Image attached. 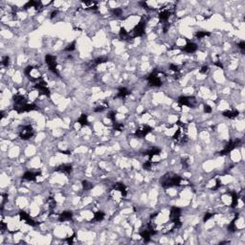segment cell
Masks as SVG:
<instances>
[{
    "mask_svg": "<svg viewBox=\"0 0 245 245\" xmlns=\"http://www.w3.org/2000/svg\"><path fill=\"white\" fill-rule=\"evenodd\" d=\"M19 137H20L22 140H29L30 138H32L34 136V128L31 124H27V125H24L20 128L19 130Z\"/></svg>",
    "mask_w": 245,
    "mask_h": 245,
    "instance_id": "7c38bea8",
    "label": "cell"
},
{
    "mask_svg": "<svg viewBox=\"0 0 245 245\" xmlns=\"http://www.w3.org/2000/svg\"><path fill=\"white\" fill-rule=\"evenodd\" d=\"M82 188L84 191H90L91 189H93V184L91 182H89L88 180H83L82 182Z\"/></svg>",
    "mask_w": 245,
    "mask_h": 245,
    "instance_id": "d590c367",
    "label": "cell"
},
{
    "mask_svg": "<svg viewBox=\"0 0 245 245\" xmlns=\"http://www.w3.org/2000/svg\"><path fill=\"white\" fill-rule=\"evenodd\" d=\"M215 182H216L215 185L213 188H212V190H213V191H216V190H218V189L221 187V181H220V179H216Z\"/></svg>",
    "mask_w": 245,
    "mask_h": 245,
    "instance_id": "7dc6e473",
    "label": "cell"
},
{
    "mask_svg": "<svg viewBox=\"0 0 245 245\" xmlns=\"http://www.w3.org/2000/svg\"><path fill=\"white\" fill-rule=\"evenodd\" d=\"M1 64L5 67H8L10 65V57L9 56H5L2 58V61H1Z\"/></svg>",
    "mask_w": 245,
    "mask_h": 245,
    "instance_id": "b9f144b4",
    "label": "cell"
},
{
    "mask_svg": "<svg viewBox=\"0 0 245 245\" xmlns=\"http://www.w3.org/2000/svg\"><path fill=\"white\" fill-rule=\"evenodd\" d=\"M78 123L81 124L82 127H86V125H89L87 115L86 114H82L81 116H79V118L78 119Z\"/></svg>",
    "mask_w": 245,
    "mask_h": 245,
    "instance_id": "f546056e",
    "label": "cell"
},
{
    "mask_svg": "<svg viewBox=\"0 0 245 245\" xmlns=\"http://www.w3.org/2000/svg\"><path fill=\"white\" fill-rule=\"evenodd\" d=\"M215 66H218V67H220L221 69H223V64L220 62V61H216L215 62Z\"/></svg>",
    "mask_w": 245,
    "mask_h": 245,
    "instance_id": "6f0895ef",
    "label": "cell"
},
{
    "mask_svg": "<svg viewBox=\"0 0 245 245\" xmlns=\"http://www.w3.org/2000/svg\"><path fill=\"white\" fill-rule=\"evenodd\" d=\"M237 47L240 48L242 52L244 51V49H245V41L244 40H241V41H240L237 43Z\"/></svg>",
    "mask_w": 245,
    "mask_h": 245,
    "instance_id": "f5cc1de1",
    "label": "cell"
},
{
    "mask_svg": "<svg viewBox=\"0 0 245 245\" xmlns=\"http://www.w3.org/2000/svg\"><path fill=\"white\" fill-rule=\"evenodd\" d=\"M181 164H182V167H183V168H185V169L189 168V166H190V163H189V158H187V157H184V158H182V159H181Z\"/></svg>",
    "mask_w": 245,
    "mask_h": 245,
    "instance_id": "f6af8a7d",
    "label": "cell"
},
{
    "mask_svg": "<svg viewBox=\"0 0 245 245\" xmlns=\"http://www.w3.org/2000/svg\"><path fill=\"white\" fill-rule=\"evenodd\" d=\"M232 196V203H231V208H236L238 204V198H240V194L236 191H231L229 193Z\"/></svg>",
    "mask_w": 245,
    "mask_h": 245,
    "instance_id": "f1b7e54d",
    "label": "cell"
},
{
    "mask_svg": "<svg viewBox=\"0 0 245 245\" xmlns=\"http://www.w3.org/2000/svg\"><path fill=\"white\" fill-rule=\"evenodd\" d=\"M238 217H240V215H238V214H236L235 217H234V219L232 220L229 224V226H228V230L229 232H231V233H234V232H236V221L238 219Z\"/></svg>",
    "mask_w": 245,
    "mask_h": 245,
    "instance_id": "4dcf8cb0",
    "label": "cell"
},
{
    "mask_svg": "<svg viewBox=\"0 0 245 245\" xmlns=\"http://www.w3.org/2000/svg\"><path fill=\"white\" fill-rule=\"evenodd\" d=\"M152 131V128L149 127L148 124H142L140 125L134 132V135L137 137V138H144L147 136L149 133Z\"/></svg>",
    "mask_w": 245,
    "mask_h": 245,
    "instance_id": "5bb4252c",
    "label": "cell"
},
{
    "mask_svg": "<svg viewBox=\"0 0 245 245\" xmlns=\"http://www.w3.org/2000/svg\"><path fill=\"white\" fill-rule=\"evenodd\" d=\"M12 100H14V103H15L14 105H22L26 103H28L27 98L24 97L21 94H16L14 97H12Z\"/></svg>",
    "mask_w": 245,
    "mask_h": 245,
    "instance_id": "603a6c76",
    "label": "cell"
},
{
    "mask_svg": "<svg viewBox=\"0 0 245 245\" xmlns=\"http://www.w3.org/2000/svg\"><path fill=\"white\" fill-rule=\"evenodd\" d=\"M105 217V214L102 211H98L94 214V217H93V220L97 221V222H101L104 219Z\"/></svg>",
    "mask_w": 245,
    "mask_h": 245,
    "instance_id": "1f68e13d",
    "label": "cell"
},
{
    "mask_svg": "<svg viewBox=\"0 0 245 245\" xmlns=\"http://www.w3.org/2000/svg\"><path fill=\"white\" fill-rule=\"evenodd\" d=\"M45 62L48 66V69L52 73H54V74L57 76L59 75L58 70V62H57V57L56 56L47 54L45 56Z\"/></svg>",
    "mask_w": 245,
    "mask_h": 245,
    "instance_id": "ba28073f",
    "label": "cell"
},
{
    "mask_svg": "<svg viewBox=\"0 0 245 245\" xmlns=\"http://www.w3.org/2000/svg\"><path fill=\"white\" fill-rule=\"evenodd\" d=\"M30 8H35L37 12H40L43 9V4L41 1H34V0H30L23 6L24 10H28Z\"/></svg>",
    "mask_w": 245,
    "mask_h": 245,
    "instance_id": "9a60e30c",
    "label": "cell"
},
{
    "mask_svg": "<svg viewBox=\"0 0 245 245\" xmlns=\"http://www.w3.org/2000/svg\"><path fill=\"white\" fill-rule=\"evenodd\" d=\"M157 234V229H156V225L152 222L151 220L147 224L145 229H143L140 232V236H142V238L144 240L145 242H149L150 238L152 236H154Z\"/></svg>",
    "mask_w": 245,
    "mask_h": 245,
    "instance_id": "5b68a950",
    "label": "cell"
},
{
    "mask_svg": "<svg viewBox=\"0 0 245 245\" xmlns=\"http://www.w3.org/2000/svg\"><path fill=\"white\" fill-rule=\"evenodd\" d=\"M176 124L179 125V128H178L175 131V133L173 134V140L177 145H184L189 140L188 134H187V124L182 123L181 121H177Z\"/></svg>",
    "mask_w": 245,
    "mask_h": 245,
    "instance_id": "7a4b0ae2",
    "label": "cell"
},
{
    "mask_svg": "<svg viewBox=\"0 0 245 245\" xmlns=\"http://www.w3.org/2000/svg\"><path fill=\"white\" fill-rule=\"evenodd\" d=\"M139 4H140L142 7L144 8V9H145V10H148V11H149V10H152L149 6L148 5V3L147 2H145V1H142V2H139Z\"/></svg>",
    "mask_w": 245,
    "mask_h": 245,
    "instance_id": "816d5d0a",
    "label": "cell"
},
{
    "mask_svg": "<svg viewBox=\"0 0 245 245\" xmlns=\"http://www.w3.org/2000/svg\"><path fill=\"white\" fill-rule=\"evenodd\" d=\"M240 144V139H236V140H231L227 143V145H225L224 149L219 152V155L220 156H224V155H227L229 154L231 151H233L238 145Z\"/></svg>",
    "mask_w": 245,
    "mask_h": 245,
    "instance_id": "4fadbf2b",
    "label": "cell"
},
{
    "mask_svg": "<svg viewBox=\"0 0 245 245\" xmlns=\"http://www.w3.org/2000/svg\"><path fill=\"white\" fill-rule=\"evenodd\" d=\"M58 11H57V10H56V11H54V12H51V16H50V18H51V19H53L54 17H56V16H57V15H58Z\"/></svg>",
    "mask_w": 245,
    "mask_h": 245,
    "instance_id": "9f6ffc18",
    "label": "cell"
},
{
    "mask_svg": "<svg viewBox=\"0 0 245 245\" xmlns=\"http://www.w3.org/2000/svg\"><path fill=\"white\" fill-rule=\"evenodd\" d=\"M128 95H130V91L127 88V87H120L118 89L116 98H120V99H124L125 97H128Z\"/></svg>",
    "mask_w": 245,
    "mask_h": 245,
    "instance_id": "83f0119b",
    "label": "cell"
},
{
    "mask_svg": "<svg viewBox=\"0 0 245 245\" xmlns=\"http://www.w3.org/2000/svg\"><path fill=\"white\" fill-rule=\"evenodd\" d=\"M76 43H77L76 40H73L72 42H70V43L64 48V51H65V52H73V51H75V50H76Z\"/></svg>",
    "mask_w": 245,
    "mask_h": 245,
    "instance_id": "e575fe53",
    "label": "cell"
},
{
    "mask_svg": "<svg viewBox=\"0 0 245 245\" xmlns=\"http://www.w3.org/2000/svg\"><path fill=\"white\" fill-rule=\"evenodd\" d=\"M222 115L228 119H235L238 115H240V111L236 109H232V110H225L222 112Z\"/></svg>",
    "mask_w": 245,
    "mask_h": 245,
    "instance_id": "4316f807",
    "label": "cell"
},
{
    "mask_svg": "<svg viewBox=\"0 0 245 245\" xmlns=\"http://www.w3.org/2000/svg\"><path fill=\"white\" fill-rule=\"evenodd\" d=\"M34 87H35V89H37L39 92V94H40V95H43V96H46V97H50V95H51L50 89L47 86V83H46V82L44 81L42 78H38V79L34 85Z\"/></svg>",
    "mask_w": 245,
    "mask_h": 245,
    "instance_id": "52a82bcc",
    "label": "cell"
},
{
    "mask_svg": "<svg viewBox=\"0 0 245 245\" xmlns=\"http://www.w3.org/2000/svg\"><path fill=\"white\" fill-rule=\"evenodd\" d=\"M108 61V58L107 57H104V56H102V57H99L95 59H93L90 64H89V67L90 68H95L97 67L98 65H100V64H103V63H105Z\"/></svg>",
    "mask_w": 245,
    "mask_h": 245,
    "instance_id": "44dd1931",
    "label": "cell"
},
{
    "mask_svg": "<svg viewBox=\"0 0 245 245\" xmlns=\"http://www.w3.org/2000/svg\"><path fill=\"white\" fill-rule=\"evenodd\" d=\"M210 36H211V33L207 32V31H197L194 33V37L198 39H201L203 37H210Z\"/></svg>",
    "mask_w": 245,
    "mask_h": 245,
    "instance_id": "d6a6232c",
    "label": "cell"
},
{
    "mask_svg": "<svg viewBox=\"0 0 245 245\" xmlns=\"http://www.w3.org/2000/svg\"><path fill=\"white\" fill-rule=\"evenodd\" d=\"M178 104L180 107H194L196 104V99L191 96H181L177 100Z\"/></svg>",
    "mask_w": 245,
    "mask_h": 245,
    "instance_id": "9c48e42d",
    "label": "cell"
},
{
    "mask_svg": "<svg viewBox=\"0 0 245 245\" xmlns=\"http://www.w3.org/2000/svg\"><path fill=\"white\" fill-rule=\"evenodd\" d=\"M169 69L170 70V71H173L174 74H177V73H180V67L178 65H176V64H170V67H169Z\"/></svg>",
    "mask_w": 245,
    "mask_h": 245,
    "instance_id": "60d3db41",
    "label": "cell"
},
{
    "mask_svg": "<svg viewBox=\"0 0 245 245\" xmlns=\"http://www.w3.org/2000/svg\"><path fill=\"white\" fill-rule=\"evenodd\" d=\"M0 229H1L2 233H4V232H5L6 230H7V225H6L5 222H3V221L0 222Z\"/></svg>",
    "mask_w": 245,
    "mask_h": 245,
    "instance_id": "db71d44e",
    "label": "cell"
},
{
    "mask_svg": "<svg viewBox=\"0 0 245 245\" xmlns=\"http://www.w3.org/2000/svg\"><path fill=\"white\" fill-rule=\"evenodd\" d=\"M110 12H111L112 16H120L123 14V10L121 8H114V9H112Z\"/></svg>",
    "mask_w": 245,
    "mask_h": 245,
    "instance_id": "74e56055",
    "label": "cell"
},
{
    "mask_svg": "<svg viewBox=\"0 0 245 245\" xmlns=\"http://www.w3.org/2000/svg\"><path fill=\"white\" fill-rule=\"evenodd\" d=\"M181 209L178 207H173L170 211V220L173 230L179 229L182 226L181 222Z\"/></svg>",
    "mask_w": 245,
    "mask_h": 245,
    "instance_id": "277c9868",
    "label": "cell"
},
{
    "mask_svg": "<svg viewBox=\"0 0 245 245\" xmlns=\"http://www.w3.org/2000/svg\"><path fill=\"white\" fill-rule=\"evenodd\" d=\"M160 153H161V149L154 147V148H151L149 150L145 151V155H148L149 156V160H152V158H153L154 156L159 155Z\"/></svg>",
    "mask_w": 245,
    "mask_h": 245,
    "instance_id": "484cf974",
    "label": "cell"
},
{
    "mask_svg": "<svg viewBox=\"0 0 245 245\" xmlns=\"http://www.w3.org/2000/svg\"><path fill=\"white\" fill-rule=\"evenodd\" d=\"M185 180L179 175H177L173 173H168L160 179L161 186L165 189H170L173 187H178L184 183Z\"/></svg>",
    "mask_w": 245,
    "mask_h": 245,
    "instance_id": "6da1fadb",
    "label": "cell"
},
{
    "mask_svg": "<svg viewBox=\"0 0 245 245\" xmlns=\"http://www.w3.org/2000/svg\"><path fill=\"white\" fill-rule=\"evenodd\" d=\"M197 44H195L194 42L191 41H187L186 45L184 47L181 48V50L185 53H194L197 50Z\"/></svg>",
    "mask_w": 245,
    "mask_h": 245,
    "instance_id": "7402d4cb",
    "label": "cell"
},
{
    "mask_svg": "<svg viewBox=\"0 0 245 245\" xmlns=\"http://www.w3.org/2000/svg\"><path fill=\"white\" fill-rule=\"evenodd\" d=\"M152 166H153V162H152V160H149L143 164V169L145 170H150L152 169Z\"/></svg>",
    "mask_w": 245,
    "mask_h": 245,
    "instance_id": "8d00e7d4",
    "label": "cell"
},
{
    "mask_svg": "<svg viewBox=\"0 0 245 245\" xmlns=\"http://www.w3.org/2000/svg\"><path fill=\"white\" fill-rule=\"evenodd\" d=\"M2 202H1V209H3V206H4V204H5V202L7 201V199H8V194H2Z\"/></svg>",
    "mask_w": 245,
    "mask_h": 245,
    "instance_id": "f907efd6",
    "label": "cell"
},
{
    "mask_svg": "<svg viewBox=\"0 0 245 245\" xmlns=\"http://www.w3.org/2000/svg\"><path fill=\"white\" fill-rule=\"evenodd\" d=\"M119 37H120L121 39H123V40H125V41H130L133 39V37H132V35H130L129 33L125 30L124 28H121L120 29V32H119Z\"/></svg>",
    "mask_w": 245,
    "mask_h": 245,
    "instance_id": "d4e9b609",
    "label": "cell"
},
{
    "mask_svg": "<svg viewBox=\"0 0 245 245\" xmlns=\"http://www.w3.org/2000/svg\"><path fill=\"white\" fill-rule=\"evenodd\" d=\"M75 237H76V234H73V236H71L70 237L67 238V243H68V244H72L73 242H74Z\"/></svg>",
    "mask_w": 245,
    "mask_h": 245,
    "instance_id": "11a10c76",
    "label": "cell"
},
{
    "mask_svg": "<svg viewBox=\"0 0 245 245\" xmlns=\"http://www.w3.org/2000/svg\"><path fill=\"white\" fill-rule=\"evenodd\" d=\"M107 107H108V104L105 102H103L101 103H99L98 105H96V107H94V111L95 112H102V111L107 109Z\"/></svg>",
    "mask_w": 245,
    "mask_h": 245,
    "instance_id": "836d02e7",
    "label": "cell"
},
{
    "mask_svg": "<svg viewBox=\"0 0 245 245\" xmlns=\"http://www.w3.org/2000/svg\"><path fill=\"white\" fill-rule=\"evenodd\" d=\"M203 110H204V112L205 113H212V111H213V109H212V107H210L209 104H205L204 105V107H203Z\"/></svg>",
    "mask_w": 245,
    "mask_h": 245,
    "instance_id": "681fc988",
    "label": "cell"
},
{
    "mask_svg": "<svg viewBox=\"0 0 245 245\" xmlns=\"http://www.w3.org/2000/svg\"><path fill=\"white\" fill-rule=\"evenodd\" d=\"M48 205H49V209H50V212L52 213L53 210H54L56 208V200L54 199V198H52L50 197L49 199H48Z\"/></svg>",
    "mask_w": 245,
    "mask_h": 245,
    "instance_id": "ab89813d",
    "label": "cell"
},
{
    "mask_svg": "<svg viewBox=\"0 0 245 245\" xmlns=\"http://www.w3.org/2000/svg\"><path fill=\"white\" fill-rule=\"evenodd\" d=\"M107 118L112 123L116 122V112L115 111H110L109 113L107 114Z\"/></svg>",
    "mask_w": 245,
    "mask_h": 245,
    "instance_id": "7bdbcfd3",
    "label": "cell"
},
{
    "mask_svg": "<svg viewBox=\"0 0 245 245\" xmlns=\"http://www.w3.org/2000/svg\"><path fill=\"white\" fill-rule=\"evenodd\" d=\"M55 170L58 171V173H64L66 175H69L72 173L73 167H72V165H70V164H62V165H59V166H58L55 169Z\"/></svg>",
    "mask_w": 245,
    "mask_h": 245,
    "instance_id": "ac0fdd59",
    "label": "cell"
},
{
    "mask_svg": "<svg viewBox=\"0 0 245 245\" xmlns=\"http://www.w3.org/2000/svg\"><path fill=\"white\" fill-rule=\"evenodd\" d=\"M166 76L165 73L162 71H158V70H154L153 72H151L150 74L147 77V81L148 83L150 86L153 87H160L161 85L163 84L164 81L163 78Z\"/></svg>",
    "mask_w": 245,
    "mask_h": 245,
    "instance_id": "3957f363",
    "label": "cell"
},
{
    "mask_svg": "<svg viewBox=\"0 0 245 245\" xmlns=\"http://www.w3.org/2000/svg\"><path fill=\"white\" fill-rule=\"evenodd\" d=\"M72 217H73V213L71 211H64L63 213L58 215V220L61 222L69 221L72 219Z\"/></svg>",
    "mask_w": 245,
    "mask_h": 245,
    "instance_id": "cb8c5ba5",
    "label": "cell"
},
{
    "mask_svg": "<svg viewBox=\"0 0 245 245\" xmlns=\"http://www.w3.org/2000/svg\"><path fill=\"white\" fill-rule=\"evenodd\" d=\"M34 68H35V67H34V66H32V65L27 66V67H26V68L24 69V74L29 78V77L31 76V72L33 71V69H34Z\"/></svg>",
    "mask_w": 245,
    "mask_h": 245,
    "instance_id": "ee69618b",
    "label": "cell"
},
{
    "mask_svg": "<svg viewBox=\"0 0 245 245\" xmlns=\"http://www.w3.org/2000/svg\"><path fill=\"white\" fill-rule=\"evenodd\" d=\"M82 8L84 10L89 11H97L98 10V2L96 1H82Z\"/></svg>",
    "mask_w": 245,
    "mask_h": 245,
    "instance_id": "ffe728a7",
    "label": "cell"
},
{
    "mask_svg": "<svg viewBox=\"0 0 245 245\" xmlns=\"http://www.w3.org/2000/svg\"><path fill=\"white\" fill-rule=\"evenodd\" d=\"M41 175L40 171H26L23 174L22 178L26 181H36L37 177Z\"/></svg>",
    "mask_w": 245,
    "mask_h": 245,
    "instance_id": "e0dca14e",
    "label": "cell"
},
{
    "mask_svg": "<svg viewBox=\"0 0 245 245\" xmlns=\"http://www.w3.org/2000/svg\"><path fill=\"white\" fill-rule=\"evenodd\" d=\"M174 14V6H165V7H162L159 10V14H158V18L160 22H162L163 24L168 22L170 16Z\"/></svg>",
    "mask_w": 245,
    "mask_h": 245,
    "instance_id": "8992f818",
    "label": "cell"
},
{
    "mask_svg": "<svg viewBox=\"0 0 245 245\" xmlns=\"http://www.w3.org/2000/svg\"><path fill=\"white\" fill-rule=\"evenodd\" d=\"M113 189L115 191H120V194L123 197H125L128 195V188L127 186L124 184V183H121V182H118L116 183L114 186H113Z\"/></svg>",
    "mask_w": 245,
    "mask_h": 245,
    "instance_id": "d6986e66",
    "label": "cell"
},
{
    "mask_svg": "<svg viewBox=\"0 0 245 245\" xmlns=\"http://www.w3.org/2000/svg\"><path fill=\"white\" fill-rule=\"evenodd\" d=\"M145 20L144 18H141L140 22H139L137 25H135V27L132 30V37H140L142 36L145 35Z\"/></svg>",
    "mask_w": 245,
    "mask_h": 245,
    "instance_id": "8fae6325",
    "label": "cell"
},
{
    "mask_svg": "<svg viewBox=\"0 0 245 245\" xmlns=\"http://www.w3.org/2000/svg\"><path fill=\"white\" fill-rule=\"evenodd\" d=\"M214 216V214L213 213H206L204 215V217H203V221L204 222H206L207 220H209L211 217H213Z\"/></svg>",
    "mask_w": 245,
    "mask_h": 245,
    "instance_id": "c3c4849f",
    "label": "cell"
},
{
    "mask_svg": "<svg viewBox=\"0 0 245 245\" xmlns=\"http://www.w3.org/2000/svg\"><path fill=\"white\" fill-rule=\"evenodd\" d=\"M19 217H20V219L21 220H24L26 224H28L30 225V226H36V225L37 224L33 218L31 217V215L29 214H27L26 212L24 211H20L19 212V214H18Z\"/></svg>",
    "mask_w": 245,
    "mask_h": 245,
    "instance_id": "2e32d148",
    "label": "cell"
},
{
    "mask_svg": "<svg viewBox=\"0 0 245 245\" xmlns=\"http://www.w3.org/2000/svg\"><path fill=\"white\" fill-rule=\"evenodd\" d=\"M209 71H210V68H209V66H207V65H205V66H202V67L200 68V70H199V73L200 74H203V75H207L208 73H209Z\"/></svg>",
    "mask_w": 245,
    "mask_h": 245,
    "instance_id": "bcb514c9",
    "label": "cell"
},
{
    "mask_svg": "<svg viewBox=\"0 0 245 245\" xmlns=\"http://www.w3.org/2000/svg\"><path fill=\"white\" fill-rule=\"evenodd\" d=\"M113 124V128L117 131H123L124 127V124L122 123H117V122H114V123H112Z\"/></svg>",
    "mask_w": 245,
    "mask_h": 245,
    "instance_id": "f35d334b",
    "label": "cell"
},
{
    "mask_svg": "<svg viewBox=\"0 0 245 245\" xmlns=\"http://www.w3.org/2000/svg\"><path fill=\"white\" fill-rule=\"evenodd\" d=\"M14 109L18 114L25 113V112H30L34 110H38V107L36 103H26L22 105H14Z\"/></svg>",
    "mask_w": 245,
    "mask_h": 245,
    "instance_id": "30bf717a",
    "label": "cell"
},
{
    "mask_svg": "<svg viewBox=\"0 0 245 245\" xmlns=\"http://www.w3.org/2000/svg\"><path fill=\"white\" fill-rule=\"evenodd\" d=\"M61 153H63V154H70V151H61Z\"/></svg>",
    "mask_w": 245,
    "mask_h": 245,
    "instance_id": "680465c9",
    "label": "cell"
}]
</instances>
